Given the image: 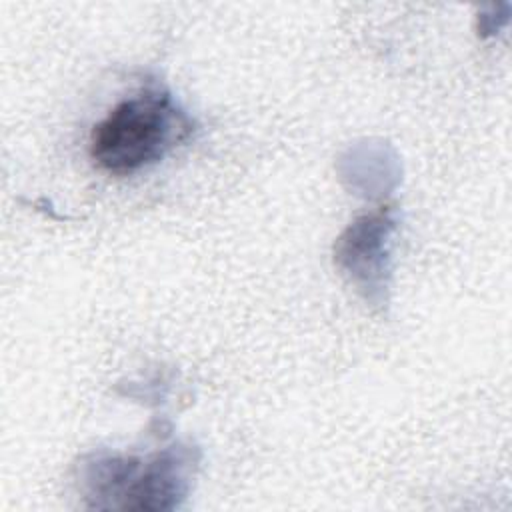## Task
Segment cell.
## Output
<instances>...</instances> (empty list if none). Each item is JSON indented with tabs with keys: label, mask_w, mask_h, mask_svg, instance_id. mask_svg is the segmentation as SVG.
<instances>
[{
	"label": "cell",
	"mask_w": 512,
	"mask_h": 512,
	"mask_svg": "<svg viewBox=\"0 0 512 512\" xmlns=\"http://www.w3.org/2000/svg\"><path fill=\"white\" fill-rule=\"evenodd\" d=\"M192 132L194 120L172 92L146 86L120 100L94 126L90 158L108 174L128 176L162 160Z\"/></svg>",
	"instance_id": "cell-1"
},
{
	"label": "cell",
	"mask_w": 512,
	"mask_h": 512,
	"mask_svg": "<svg viewBox=\"0 0 512 512\" xmlns=\"http://www.w3.org/2000/svg\"><path fill=\"white\" fill-rule=\"evenodd\" d=\"M390 230V216L378 212L358 218L338 240L336 260L366 298H372L374 292H382L388 258L386 240Z\"/></svg>",
	"instance_id": "cell-3"
},
{
	"label": "cell",
	"mask_w": 512,
	"mask_h": 512,
	"mask_svg": "<svg viewBox=\"0 0 512 512\" xmlns=\"http://www.w3.org/2000/svg\"><path fill=\"white\" fill-rule=\"evenodd\" d=\"M192 452L170 446L148 458L100 456L86 466L92 508L174 510L188 494Z\"/></svg>",
	"instance_id": "cell-2"
}]
</instances>
